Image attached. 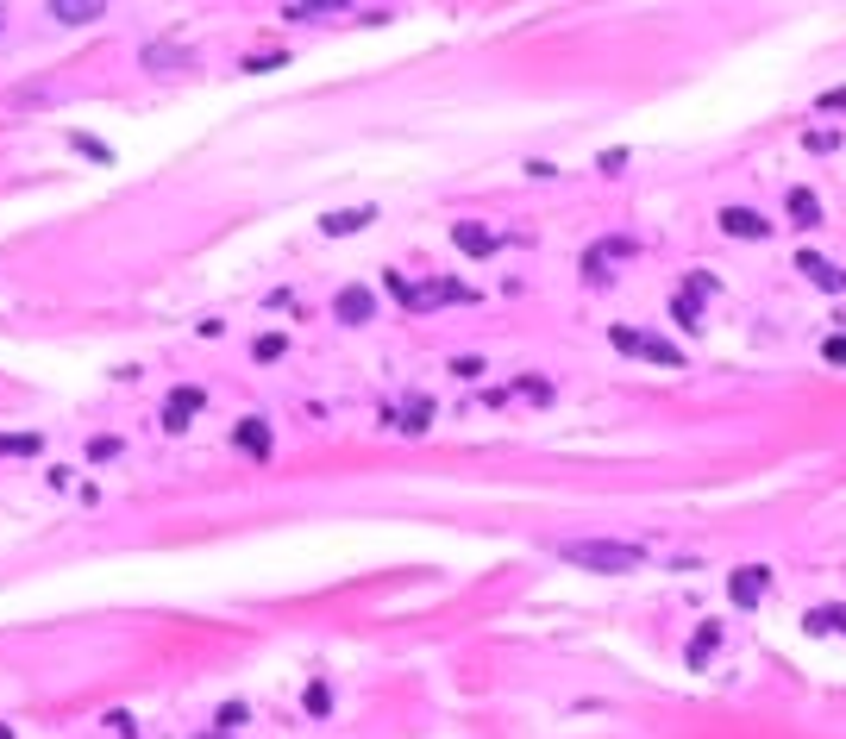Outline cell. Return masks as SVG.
Listing matches in <instances>:
<instances>
[{
  "mask_svg": "<svg viewBox=\"0 0 846 739\" xmlns=\"http://www.w3.org/2000/svg\"><path fill=\"white\" fill-rule=\"evenodd\" d=\"M558 558L577 564V570H602V577H627V570L646 564V545H633V539H564Z\"/></svg>",
  "mask_w": 846,
  "mask_h": 739,
  "instance_id": "cell-1",
  "label": "cell"
},
{
  "mask_svg": "<svg viewBox=\"0 0 846 739\" xmlns=\"http://www.w3.org/2000/svg\"><path fill=\"white\" fill-rule=\"evenodd\" d=\"M389 295L402 301L408 314H420V307H445V301H477L464 282H408V276H395V270H389Z\"/></svg>",
  "mask_w": 846,
  "mask_h": 739,
  "instance_id": "cell-2",
  "label": "cell"
},
{
  "mask_svg": "<svg viewBox=\"0 0 846 739\" xmlns=\"http://www.w3.org/2000/svg\"><path fill=\"white\" fill-rule=\"evenodd\" d=\"M615 339V351H627V357H646V364H665V370H684V351L677 345H665L658 332H633V326H615L608 332Z\"/></svg>",
  "mask_w": 846,
  "mask_h": 739,
  "instance_id": "cell-3",
  "label": "cell"
},
{
  "mask_svg": "<svg viewBox=\"0 0 846 739\" xmlns=\"http://www.w3.org/2000/svg\"><path fill=\"white\" fill-rule=\"evenodd\" d=\"M727 595H734L740 608H759V602H765V564L734 570V577H727Z\"/></svg>",
  "mask_w": 846,
  "mask_h": 739,
  "instance_id": "cell-4",
  "label": "cell"
},
{
  "mask_svg": "<svg viewBox=\"0 0 846 739\" xmlns=\"http://www.w3.org/2000/svg\"><path fill=\"white\" fill-rule=\"evenodd\" d=\"M796 270H803V276L815 282V289H828V295H846V270H834V264H828V257H815V251H803V257H796Z\"/></svg>",
  "mask_w": 846,
  "mask_h": 739,
  "instance_id": "cell-5",
  "label": "cell"
},
{
  "mask_svg": "<svg viewBox=\"0 0 846 739\" xmlns=\"http://www.w3.org/2000/svg\"><path fill=\"white\" fill-rule=\"evenodd\" d=\"M333 314H339L345 326H364V320L376 314V295H370V289H358V282H351V289H339V301H333Z\"/></svg>",
  "mask_w": 846,
  "mask_h": 739,
  "instance_id": "cell-6",
  "label": "cell"
},
{
  "mask_svg": "<svg viewBox=\"0 0 846 739\" xmlns=\"http://www.w3.org/2000/svg\"><path fill=\"white\" fill-rule=\"evenodd\" d=\"M615 257H633V238H602V245H590V251H583V276H608L602 264H615Z\"/></svg>",
  "mask_w": 846,
  "mask_h": 739,
  "instance_id": "cell-7",
  "label": "cell"
},
{
  "mask_svg": "<svg viewBox=\"0 0 846 739\" xmlns=\"http://www.w3.org/2000/svg\"><path fill=\"white\" fill-rule=\"evenodd\" d=\"M452 245H458L464 257H489V251L502 245V238H496V232H483L477 220H458V226H452Z\"/></svg>",
  "mask_w": 846,
  "mask_h": 739,
  "instance_id": "cell-8",
  "label": "cell"
},
{
  "mask_svg": "<svg viewBox=\"0 0 846 739\" xmlns=\"http://www.w3.org/2000/svg\"><path fill=\"white\" fill-rule=\"evenodd\" d=\"M709 289H715L709 276H696V289H677V295H671V320H677V326H696V320H702V295H709Z\"/></svg>",
  "mask_w": 846,
  "mask_h": 739,
  "instance_id": "cell-9",
  "label": "cell"
},
{
  "mask_svg": "<svg viewBox=\"0 0 846 739\" xmlns=\"http://www.w3.org/2000/svg\"><path fill=\"white\" fill-rule=\"evenodd\" d=\"M201 401H207L201 389H176L170 401H163V426H170V433H182V426H188V414H195Z\"/></svg>",
  "mask_w": 846,
  "mask_h": 739,
  "instance_id": "cell-10",
  "label": "cell"
},
{
  "mask_svg": "<svg viewBox=\"0 0 846 739\" xmlns=\"http://www.w3.org/2000/svg\"><path fill=\"white\" fill-rule=\"evenodd\" d=\"M101 13H107V0H51V19H63V26H88Z\"/></svg>",
  "mask_w": 846,
  "mask_h": 739,
  "instance_id": "cell-11",
  "label": "cell"
},
{
  "mask_svg": "<svg viewBox=\"0 0 846 739\" xmlns=\"http://www.w3.org/2000/svg\"><path fill=\"white\" fill-rule=\"evenodd\" d=\"M721 232H734V238H765L771 220H759L752 207H727V213H721Z\"/></svg>",
  "mask_w": 846,
  "mask_h": 739,
  "instance_id": "cell-12",
  "label": "cell"
},
{
  "mask_svg": "<svg viewBox=\"0 0 846 739\" xmlns=\"http://www.w3.org/2000/svg\"><path fill=\"white\" fill-rule=\"evenodd\" d=\"M232 439H239V445L251 451V458H270V426H264V420H257V414H251V420H239V426H232Z\"/></svg>",
  "mask_w": 846,
  "mask_h": 739,
  "instance_id": "cell-13",
  "label": "cell"
},
{
  "mask_svg": "<svg viewBox=\"0 0 846 739\" xmlns=\"http://www.w3.org/2000/svg\"><path fill=\"white\" fill-rule=\"evenodd\" d=\"M370 220H376V213H370V207H345V213H326V220H320V226H326V232H333V238H345V232H364Z\"/></svg>",
  "mask_w": 846,
  "mask_h": 739,
  "instance_id": "cell-14",
  "label": "cell"
},
{
  "mask_svg": "<svg viewBox=\"0 0 846 739\" xmlns=\"http://www.w3.org/2000/svg\"><path fill=\"white\" fill-rule=\"evenodd\" d=\"M790 226H821V201L809 188H790Z\"/></svg>",
  "mask_w": 846,
  "mask_h": 739,
  "instance_id": "cell-15",
  "label": "cell"
},
{
  "mask_svg": "<svg viewBox=\"0 0 846 739\" xmlns=\"http://www.w3.org/2000/svg\"><path fill=\"white\" fill-rule=\"evenodd\" d=\"M803 627H809L815 639H821V633H846V608H809Z\"/></svg>",
  "mask_w": 846,
  "mask_h": 739,
  "instance_id": "cell-16",
  "label": "cell"
},
{
  "mask_svg": "<svg viewBox=\"0 0 846 739\" xmlns=\"http://www.w3.org/2000/svg\"><path fill=\"white\" fill-rule=\"evenodd\" d=\"M721 646V627L715 621H702V633H696V646H690V671H702V664H709V652Z\"/></svg>",
  "mask_w": 846,
  "mask_h": 739,
  "instance_id": "cell-17",
  "label": "cell"
},
{
  "mask_svg": "<svg viewBox=\"0 0 846 739\" xmlns=\"http://www.w3.org/2000/svg\"><path fill=\"white\" fill-rule=\"evenodd\" d=\"M427 420H433V401H427V395H414L408 408H402V433H427Z\"/></svg>",
  "mask_w": 846,
  "mask_h": 739,
  "instance_id": "cell-18",
  "label": "cell"
},
{
  "mask_svg": "<svg viewBox=\"0 0 846 739\" xmlns=\"http://www.w3.org/2000/svg\"><path fill=\"white\" fill-rule=\"evenodd\" d=\"M339 13V0H314V7H282V19H326Z\"/></svg>",
  "mask_w": 846,
  "mask_h": 739,
  "instance_id": "cell-19",
  "label": "cell"
},
{
  "mask_svg": "<svg viewBox=\"0 0 846 739\" xmlns=\"http://www.w3.org/2000/svg\"><path fill=\"white\" fill-rule=\"evenodd\" d=\"M0 451H19V458H32V451H38V433H0Z\"/></svg>",
  "mask_w": 846,
  "mask_h": 739,
  "instance_id": "cell-20",
  "label": "cell"
},
{
  "mask_svg": "<svg viewBox=\"0 0 846 739\" xmlns=\"http://www.w3.org/2000/svg\"><path fill=\"white\" fill-rule=\"evenodd\" d=\"M251 357H257V364H270V357H282V332H270V339H257V345H251Z\"/></svg>",
  "mask_w": 846,
  "mask_h": 739,
  "instance_id": "cell-21",
  "label": "cell"
},
{
  "mask_svg": "<svg viewBox=\"0 0 846 739\" xmlns=\"http://www.w3.org/2000/svg\"><path fill=\"white\" fill-rule=\"evenodd\" d=\"M88 458H94V464H107V458H120V439H107V433H101V439H94V445H88Z\"/></svg>",
  "mask_w": 846,
  "mask_h": 739,
  "instance_id": "cell-22",
  "label": "cell"
},
{
  "mask_svg": "<svg viewBox=\"0 0 846 739\" xmlns=\"http://www.w3.org/2000/svg\"><path fill=\"white\" fill-rule=\"evenodd\" d=\"M452 376H464V383H477V376H483V357H458V364H452Z\"/></svg>",
  "mask_w": 846,
  "mask_h": 739,
  "instance_id": "cell-23",
  "label": "cell"
},
{
  "mask_svg": "<svg viewBox=\"0 0 846 739\" xmlns=\"http://www.w3.org/2000/svg\"><path fill=\"white\" fill-rule=\"evenodd\" d=\"M821 357H828V364H846V332H834V339L821 345Z\"/></svg>",
  "mask_w": 846,
  "mask_h": 739,
  "instance_id": "cell-24",
  "label": "cell"
},
{
  "mask_svg": "<svg viewBox=\"0 0 846 739\" xmlns=\"http://www.w3.org/2000/svg\"><path fill=\"white\" fill-rule=\"evenodd\" d=\"M846 107V88H828V94H821V113H840Z\"/></svg>",
  "mask_w": 846,
  "mask_h": 739,
  "instance_id": "cell-25",
  "label": "cell"
},
{
  "mask_svg": "<svg viewBox=\"0 0 846 739\" xmlns=\"http://www.w3.org/2000/svg\"><path fill=\"white\" fill-rule=\"evenodd\" d=\"M0 739H13V727H7V721H0Z\"/></svg>",
  "mask_w": 846,
  "mask_h": 739,
  "instance_id": "cell-26",
  "label": "cell"
}]
</instances>
